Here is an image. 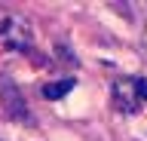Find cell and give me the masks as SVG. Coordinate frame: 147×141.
<instances>
[{
  "instance_id": "cell-1",
  "label": "cell",
  "mask_w": 147,
  "mask_h": 141,
  "mask_svg": "<svg viewBox=\"0 0 147 141\" xmlns=\"http://www.w3.org/2000/svg\"><path fill=\"white\" fill-rule=\"evenodd\" d=\"M0 37H3V43L9 49H31L34 46V28H31V22L25 16H16V12L0 22Z\"/></svg>"
},
{
  "instance_id": "cell-2",
  "label": "cell",
  "mask_w": 147,
  "mask_h": 141,
  "mask_svg": "<svg viewBox=\"0 0 147 141\" xmlns=\"http://www.w3.org/2000/svg\"><path fill=\"white\" fill-rule=\"evenodd\" d=\"M0 101H3V111H6L9 120L31 123L28 104H25V98H22V92H18V86H16V83H9V80H3V83H0Z\"/></svg>"
},
{
  "instance_id": "cell-3",
  "label": "cell",
  "mask_w": 147,
  "mask_h": 141,
  "mask_svg": "<svg viewBox=\"0 0 147 141\" xmlns=\"http://www.w3.org/2000/svg\"><path fill=\"white\" fill-rule=\"evenodd\" d=\"M113 101H117V107L123 113H135L138 104H141L135 89H132V83H113Z\"/></svg>"
},
{
  "instance_id": "cell-4",
  "label": "cell",
  "mask_w": 147,
  "mask_h": 141,
  "mask_svg": "<svg viewBox=\"0 0 147 141\" xmlns=\"http://www.w3.org/2000/svg\"><path fill=\"white\" fill-rule=\"evenodd\" d=\"M74 86H77V80H74V77H64V80L46 83V86H43V98H46V101H58V98H64V95L71 92Z\"/></svg>"
},
{
  "instance_id": "cell-5",
  "label": "cell",
  "mask_w": 147,
  "mask_h": 141,
  "mask_svg": "<svg viewBox=\"0 0 147 141\" xmlns=\"http://www.w3.org/2000/svg\"><path fill=\"white\" fill-rule=\"evenodd\" d=\"M132 89H135L138 101H147V80H144V77H138V80H132Z\"/></svg>"
}]
</instances>
